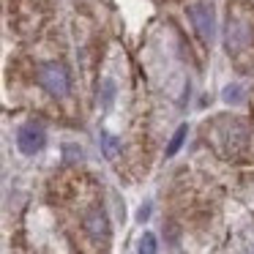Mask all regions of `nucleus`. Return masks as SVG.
<instances>
[{"mask_svg": "<svg viewBox=\"0 0 254 254\" xmlns=\"http://www.w3.org/2000/svg\"><path fill=\"white\" fill-rule=\"evenodd\" d=\"M112 101H115V82H112V79H104V82H101V107L110 110Z\"/></svg>", "mask_w": 254, "mask_h": 254, "instance_id": "nucleus-6", "label": "nucleus"}, {"mask_svg": "<svg viewBox=\"0 0 254 254\" xmlns=\"http://www.w3.org/2000/svg\"><path fill=\"white\" fill-rule=\"evenodd\" d=\"M101 145H104L107 159H115V153H118V139H115V137H110L107 131H101Z\"/></svg>", "mask_w": 254, "mask_h": 254, "instance_id": "nucleus-8", "label": "nucleus"}, {"mask_svg": "<svg viewBox=\"0 0 254 254\" xmlns=\"http://www.w3.org/2000/svg\"><path fill=\"white\" fill-rule=\"evenodd\" d=\"M148 213H150V208H148V205H145V208H139V219H142V221L148 219Z\"/></svg>", "mask_w": 254, "mask_h": 254, "instance_id": "nucleus-10", "label": "nucleus"}, {"mask_svg": "<svg viewBox=\"0 0 254 254\" xmlns=\"http://www.w3.org/2000/svg\"><path fill=\"white\" fill-rule=\"evenodd\" d=\"M17 145L25 156H33V153H39V150H44V145H47L44 126H39V123H25L17 131Z\"/></svg>", "mask_w": 254, "mask_h": 254, "instance_id": "nucleus-3", "label": "nucleus"}, {"mask_svg": "<svg viewBox=\"0 0 254 254\" xmlns=\"http://www.w3.org/2000/svg\"><path fill=\"white\" fill-rule=\"evenodd\" d=\"M39 82L44 85V90L50 96H58V99H63V96L68 93V71L63 66H58V63H44V66L39 68Z\"/></svg>", "mask_w": 254, "mask_h": 254, "instance_id": "nucleus-1", "label": "nucleus"}, {"mask_svg": "<svg viewBox=\"0 0 254 254\" xmlns=\"http://www.w3.org/2000/svg\"><path fill=\"white\" fill-rule=\"evenodd\" d=\"M186 131H189V126H178V131L172 134V139H170V145H167V156H175L178 150H181V145H183V139H186Z\"/></svg>", "mask_w": 254, "mask_h": 254, "instance_id": "nucleus-5", "label": "nucleus"}, {"mask_svg": "<svg viewBox=\"0 0 254 254\" xmlns=\"http://www.w3.org/2000/svg\"><path fill=\"white\" fill-rule=\"evenodd\" d=\"M189 19H191V25H194L199 39H202L205 44H210V41H213V33H216L213 8L205 6V3H194V6L189 8Z\"/></svg>", "mask_w": 254, "mask_h": 254, "instance_id": "nucleus-2", "label": "nucleus"}, {"mask_svg": "<svg viewBox=\"0 0 254 254\" xmlns=\"http://www.w3.org/2000/svg\"><path fill=\"white\" fill-rule=\"evenodd\" d=\"M137 252H139V254H156V252H159V246H156V235H153V232H145V235L139 238Z\"/></svg>", "mask_w": 254, "mask_h": 254, "instance_id": "nucleus-7", "label": "nucleus"}, {"mask_svg": "<svg viewBox=\"0 0 254 254\" xmlns=\"http://www.w3.org/2000/svg\"><path fill=\"white\" fill-rule=\"evenodd\" d=\"M88 227H90V232H93L96 238L99 235H107V219H104V213H90V219H88Z\"/></svg>", "mask_w": 254, "mask_h": 254, "instance_id": "nucleus-4", "label": "nucleus"}, {"mask_svg": "<svg viewBox=\"0 0 254 254\" xmlns=\"http://www.w3.org/2000/svg\"><path fill=\"white\" fill-rule=\"evenodd\" d=\"M221 99H224L227 104H232V101H241V99H243V90H241V85H230V88H224V93H221Z\"/></svg>", "mask_w": 254, "mask_h": 254, "instance_id": "nucleus-9", "label": "nucleus"}]
</instances>
